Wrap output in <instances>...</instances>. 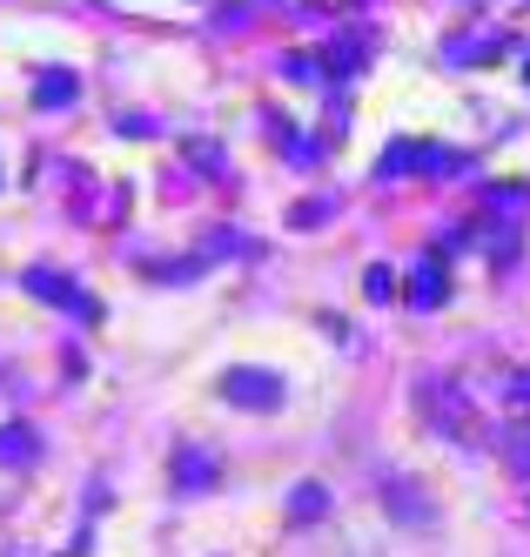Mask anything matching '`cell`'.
Segmentation results:
<instances>
[{
	"instance_id": "obj_3",
	"label": "cell",
	"mask_w": 530,
	"mask_h": 557,
	"mask_svg": "<svg viewBox=\"0 0 530 557\" xmlns=\"http://www.w3.org/2000/svg\"><path fill=\"white\" fill-rule=\"evenodd\" d=\"M215 396H222V404H235V410H275L282 404V376L275 370H256V363H235V370L215 376Z\"/></svg>"
},
{
	"instance_id": "obj_11",
	"label": "cell",
	"mask_w": 530,
	"mask_h": 557,
	"mask_svg": "<svg viewBox=\"0 0 530 557\" xmlns=\"http://www.w3.org/2000/svg\"><path fill=\"white\" fill-rule=\"evenodd\" d=\"M523 202H530V188H523V182H497V188H491V202H483V215H523Z\"/></svg>"
},
{
	"instance_id": "obj_12",
	"label": "cell",
	"mask_w": 530,
	"mask_h": 557,
	"mask_svg": "<svg viewBox=\"0 0 530 557\" xmlns=\"http://www.w3.org/2000/svg\"><path fill=\"white\" fill-rule=\"evenodd\" d=\"M322 67H330V74H356V67H362V41H330Z\"/></svg>"
},
{
	"instance_id": "obj_10",
	"label": "cell",
	"mask_w": 530,
	"mask_h": 557,
	"mask_svg": "<svg viewBox=\"0 0 530 557\" xmlns=\"http://www.w3.org/2000/svg\"><path fill=\"white\" fill-rule=\"evenodd\" d=\"M383 497L396 510V524H423V517H430V497H410V484H396V476L383 484Z\"/></svg>"
},
{
	"instance_id": "obj_8",
	"label": "cell",
	"mask_w": 530,
	"mask_h": 557,
	"mask_svg": "<svg viewBox=\"0 0 530 557\" xmlns=\"http://www.w3.org/2000/svg\"><path fill=\"white\" fill-rule=\"evenodd\" d=\"M175 484H182V491L215 484V457H201L195 444H182V450H175Z\"/></svg>"
},
{
	"instance_id": "obj_9",
	"label": "cell",
	"mask_w": 530,
	"mask_h": 557,
	"mask_svg": "<svg viewBox=\"0 0 530 557\" xmlns=\"http://www.w3.org/2000/svg\"><path fill=\"white\" fill-rule=\"evenodd\" d=\"M322 510H330V491H322V484H296L289 491V524H316Z\"/></svg>"
},
{
	"instance_id": "obj_14",
	"label": "cell",
	"mask_w": 530,
	"mask_h": 557,
	"mask_svg": "<svg viewBox=\"0 0 530 557\" xmlns=\"http://www.w3.org/2000/svg\"><path fill=\"white\" fill-rule=\"evenodd\" d=\"M303 8H336V0H303Z\"/></svg>"
},
{
	"instance_id": "obj_5",
	"label": "cell",
	"mask_w": 530,
	"mask_h": 557,
	"mask_svg": "<svg viewBox=\"0 0 530 557\" xmlns=\"http://www.w3.org/2000/svg\"><path fill=\"white\" fill-rule=\"evenodd\" d=\"M443 296H451V269H443V256H423L410 269V302L417 309H443Z\"/></svg>"
},
{
	"instance_id": "obj_1",
	"label": "cell",
	"mask_w": 530,
	"mask_h": 557,
	"mask_svg": "<svg viewBox=\"0 0 530 557\" xmlns=\"http://www.w3.org/2000/svg\"><path fill=\"white\" fill-rule=\"evenodd\" d=\"M417 417H423L430 430H443V436H457V444H470V436H477L470 396H464L457 376H423V383H417Z\"/></svg>"
},
{
	"instance_id": "obj_13",
	"label": "cell",
	"mask_w": 530,
	"mask_h": 557,
	"mask_svg": "<svg viewBox=\"0 0 530 557\" xmlns=\"http://www.w3.org/2000/svg\"><path fill=\"white\" fill-rule=\"evenodd\" d=\"M362 296H370V302H390L396 296V275L377 262V269H362Z\"/></svg>"
},
{
	"instance_id": "obj_4",
	"label": "cell",
	"mask_w": 530,
	"mask_h": 557,
	"mask_svg": "<svg viewBox=\"0 0 530 557\" xmlns=\"http://www.w3.org/2000/svg\"><path fill=\"white\" fill-rule=\"evenodd\" d=\"M410 169L451 175V169H464V162H457V154H443V148H430V141H396V148L383 154V175H410Z\"/></svg>"
},
{
	"instance_id": "obj_7",
	"label": "cell",
	"mask_w": 530,
	"mask_h": 557,
	"mask_svg": "<svg viewBox=\"0 0 530 557\" xmlns=\"http://www.w3.org/2000/svg\"><path fill=\"white\" fill-rule=\"evenodd\" d=\"M74 95H81L74 67H48V74H40V82H34V108H67Z\"/></svg>"
},
{
	"instance_id": "obj_6",
	"label": "cell",
	"mask_w": 530,
	"mask_h": 557,
	"mask_svg": "<svg viewBox=\"0 0 530 557\" xmlns=\"http://www.w3.org/2000/svg\"><path fill=\"white\" fill-rule=\"evenodd\" d=\"M40 457V436L27 430V423H0V463L8 470H27Z\"/></svg>"
},
{
	"instance_id": "obj_2",
	"label": "cell",
	"mask_w": 530,
	"mask_h": 557,
	"mask_svg": "<svg viewBox=\"0 0 530 557\" xmlns=\"http://www.w3.org/2000/svg\"><path fill=\"white\" fill-rule=\"evenodd\" d=\"M21 289L40 296L48 309H61V315H74V323H101V302L81 289L74 275H61V269H27V275H21Z\"/></svg>"
}]
</instances>
